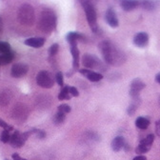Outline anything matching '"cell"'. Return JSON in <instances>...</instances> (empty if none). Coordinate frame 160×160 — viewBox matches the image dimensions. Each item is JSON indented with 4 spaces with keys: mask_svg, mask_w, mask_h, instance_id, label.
Returning <instances> with one entry per match:
<instances>
[{
    "mask_svg": "<svg viewBox=\"0 0 160 160\" xmlns=\"http://www.w3.org/2000/svg\"><path fill=\"white\" fill-rule=\"evenodd\" d=\"M32 134H33L32 130H30L23 133H21L19 131H15L11 136L10 144L13 148H21Z\"/></svg>",
    "mask_w": 160,
    "mask_h": 160,
    "instance_id": "8992f818",
    "label": "cell"
},
{
    "mask_svg": "<svg viewBox=\"0 0 160 160\" xmlns=\"http://www.w3.org/2000/svg\"><path fill=\"white\" fill-rule=\"evenodd\" d=\"M25 45L32 47L34 49L41 48L45 44V38L43 37H32V38H28L25 40Z\"/></svg>",
    "mask_w": 160,
    "mask_h": 160,
    "instance_id": "9a60e30c",
    "label": "cell"
},
{
    "mask_svg": "<svg viewBox=\"0 0 160 160\" xmlns=\"http://www.w3.org/2000/svg\"><path fill=\"white\" fill-rule=\"evenodd\" d=\"M82 65L88 70H96L101 72H107V67L96 55L91 53H85L82 57Z\"/></svg>",
    "mask_w": 160,
    "mask_h": 160,
    "instance_id": "5b68a950",
    "label": "cell"
},
{
    "mask_svg": "<svg viewBox=\"0 0 160 160\" xmlns=\"http://www.w3.org/2000/svg\"><path fill=\"white\" fill-rule=\"evenodd\" d=\"M155 133L157 136L160 137V119L155 122Z\"/></svg>",
    "mask_w": 160,
    "mask_h": 160,
    "instance_id": "d590c367",
    "label": "cell"
},
{
    "mask_svg": "<svg viewBox=\"0 0 160 160\" xmlns=\"http://www.w3.org/2000/svg\"><path fill=\"white\" fill-rule=\"evenodd\" d=\"M155 81L160 85V72H158V73L155 75Z\"/></svg>",
    "mask_w": 160,
    "mask_h": 160,
    "instance_id": "f35d334b",
    "label": "cell"
},
{
    "mask_svg": "<svg viewBox=\"0 0 160 160\" xmlns=\"http://www.w3.org/2000/svg\"><path fill=\"white\" fill-rule=\"evenodd\" d=\"M0 127H2L4 130H6V131H8V132L13 131V127L8 125V123H6V122L4 121V120H2V119H0Z\"/></svg>",
    "mask_w": 160,
    "mask_h": 160,
    "instance_id": "836d02e7",
    "label": "cell"
},
{
    "mask_svg": "<svg viewBox=\"0 0 160 160\" xmlns=\"http://www.w3.org/2000/svg\"><path fill=\"white\" fill-rule=\"evenodd\" d=\"M70 94L72 96L77 97V96H79V92H78V90L75 87H70Z\"/></svg>",
    "mask_w": 160,
    "mask_h": 160,
    "instance_id": "e575fe53",
    "label": "cell"
},
{
    "mask_svg": "<svg viewBox=\"0 0 160 160\" xmlns=\"http://www.w3.org/2000/svg\"><path fill=\"white\" fill-rule=\"evenodd\" d=\"M126 142H125V138L121 135H118V136H115L112 141V144H111V147H112V150L113 152H119L121 149L124 148Z\"/></svg>",
    "mask_w": 160,
    "mask_h": 160,
    "instance_id": "2e32d148",
    "label": "cell"
},
{
    "mask_svg": "<svg viewBox=\"0 0 160 160\" xmlns=\"http://www.w3.org/2000/svg\"><path fill=\"white\" fill-rule=\"evenodd\" d=\"M80 4L82 5L85 14H86V18L88 24L92 30V32L94 33H98L99 32V27L97 25V13H96V10L93 6V4L91 1H80Z\"/></svg>",
    "mask_w": 160,
    "mask_h": 160,
    "instance_id": "277c9868",
    "label": "cell"
},
{
    "mask_svg": "<svg viewBox=\"0 0 160 160\" xmlns=\"http://www.w3.org/2000/svg\"><path fill=\"white\" fill-rule=\"evenodd\" d=\"M98 50L101 52L104 61L111 66L120 67L127 60V56L123 51L120 50L111 40H103L98 44Z\"/></svg>",
    "mask_w": 160,
    "mask_h": 160,
    "instance_id": "6da1fadb",
    "label": "cell"
},
{
    "mask_svg": "<svg viewBox=\"0 0 160 160\" xmlns=\"http://www.w3.org/2000/svg\"><path fill=\"white\" fill-rule=\"evenodd\" d=\"M14 58V52H7L5 54L0 55V66H4L7 64H10Z\"/></svg>",
    "mask_w": 160,
    "mask_h": 160,
    "instance_id": "7402d4cb",
    "label": "cell"
},
{
    "mask_svg": "<svg viewBox=\"0 0 160 160\" xmlns=\"http://www.w3.org/2000/svg\"><path fill=\"white\" fill-rule=\"evenodd\" d=\"M58 50H59V45L57 43L52 44L50 47V49H49V55H50V57L55 56L57 54V52H58Z\"/></svg>",
    "mask_w": 160,
    "mask_h": 160,
    "instance_id": "f546056e",
    "label": "cell"
},
{
    "mask_svg": "<svg viewBox=\"0 0 160 160\" xmlns=\"http://www.w3.org/2000/svg\"><path fill=\"white\" fill-rule=\"evenodd\" d=\"M11 134H10V132L4 130L1 133V136H0V140L3 142V143H8L10 142V140H11Z\"/></svg>",
    "mask_w": 160,
    "mask_h": 160,
    "instance_id": "f1b7e54d",
    "label": "cell"
},
{
    "mask_svg": "<svg viewBox=\"0 0 160 160\" xmlns=\"http://www.w3.org/2000/svg\"><path fill=\"white\" fill-rule=\"evenodd\" d=\"M139 6V2L135 0H123L120 2V7L125 12H132Z\"/></svg>",
    "mask_w": 160,
    "mask_h": 160,
    "instance_id": "e0dca14e",
    "label": "cell"
},
{
    "mask_svg": "<svg viewBox=\"0 0 160 160\" xmlns=\"http://www.w3.org/2000/svg\"><path fill=\"white\" fill-rule=\"evenodd\" d=\"M139 6L141 7L145 11H154L160 6L159 1H151V0H146V1H141L139 2Z\"/></svg>",
    "mask_w": 160,
    "mask_h": 160,
    "instance_id": "ac0fdd59",
    "label": "cell"
},
{
    "mask_svg": "<svg viewBox=\"0 0 160 160\" xmlns=\"http://www.w3.org/2000/svg\"><path fill=\"white\" fill-rule=\"evenodd\" d=\"M79 72L82 75H84L85 77H87V79L92 82H98L100 80L103 79V75L98 72L91 71L88 69H81V70H79Z\"/></svg>",
    "mask_w": 160,
    "mask_h": 160,
    "instance_id": "8fae6325",
    "label": "cell"
},
{
    "mask_svg": "<svg viewBox=\"0 0 160 160\" xmlns=\"http://www.w3.org/2000/svg\"><path fill=\"white\" fill-rule=\"evenodd\" d=\"M5 160H8V159H5Z\"/></svg>",
    "mask_w": 160,
    "mask_h": 160,
    "instance_id": "ee69618b",
    "label": "cell"
},
{
    "mask_svg": "<svg viewBox=\"0 0 160 160\" xmlns=\"http://www.w3.org/2000/svg\"><path fill=\"white\" fill-rule=\"evenodd\" d=\"M135 126L139 130H146L150 126V120L146 117L139 116L135 120Z\"/></svg>",
    "mask_w": 160,
    "mask_h": 160,
    "instance_id": "44dd1931",
    "label": "cell"
},
{
    "mask_svg": "<svg viewBox=\"0 0 160 160\" xmlns=\"http://www.w3.org/2000/svg\"><path fill=\"white\" fill-rule=\"evenodd\" d=\"M145 87H146V84L141 79L134 78L131 82V88H130V92H129V94L132 97V99L140 97V92H141Z\"/></svg>",
    "mask_w": 160,
    "mask_h": 160,
    "instance_id": "ba28073f",
    "label": "cell"
},
{
    "mask_svg": "<svg viewBox=\"0 0 160 160\" xmlns=\"http://www.w3.org/2000/svg\"><path fill=\"white\" fill-rule=\"evenodd\" d=\"M2 30H3V21H2V18L0 17V34L2 33Z\"/></svg>",
    "mask_w": 160,
    "mask_h": 160,
    "instance_id": "ab89813d",
    "label": "cell"
},
{
    "mask_svg": "<svg viewBox=\"0 0 160 160\" xmlns=\"http://www.w3.org/2000/svg\"><path fill=\"white\" fill-rule=\"evenodd\" d=\"M13 118L15 120H20V121H22V120H25L28 116V109L26 108L25 105L23 104H18L14 107L13 109Z\"/></svg>",
    "mask_w": 160,
    "mask_h": 160,
    "instance_id": "7c38bea8",
    "label": "cell"
},
{
    "mask_svg": "<svg viewBox=\"0 0 160 160\" xmlns=\"http://www.w3.org/2000/svg\"><path fill=\"white\" fill-rule=\"evenodd\" d=\"M12 159H13V160H22V158L19 156V154H18V153H12Z\"/></svg>",
    "mask_w": 160,
    "mask_h": 160,
    "instance_id": "74e56055",
    "label": "cell"
},
{
    "mask_svg": "<svg viewBox=\"0 0 160 160\" xmlns=\"http://www.w3.org/2000/svg\"><path fill=\"white\" fill-rule=\"evenodd\" d=\"M10 100H11V95L9 92H0V106H2V107L8 106L10 103Z\"/></svg>",
    "mask_w": 160,
    "mask_h": 160,
    "instance_id": "d4e9b609",
    "label": "cell"
},
{
    "mask_svg": "<svg viewBox=\"0 0 160 160\" xmlns=\"http://www.w3.org/2000/svg\"><path fill=\"white\" fill-rule=\"evenodd\" d=\"M140 103H141V97H137V98H133L132 99V103L129 105L128 109H127V113L130 116L134 115V113L136 112Z\"/></svg>",
    "mask_w": 160,
    "mask_h": 160,
    "instance_id": "ffe728a7",
    "label": "cell"
},
{
    "mask_svg": "<svg viewBox=\"0 0 160 160\" xmlns=\"http://www.w3.org/2000/svg\"><path fill=\"white\" fill-rule=\"evenodd\" d=\"M152 147H149V146H146L144 144H141V143H139V145L136 147L135 149V152L138 153L139 155H143V153H146L148 152L150 150H151Z\"/></svg>",
    "mask_w": 160,
    "mask_h": 160,
    "instance_id": "484cf974",
    "label": "cell"
},
{
    "mask_svg": "<svg viewBox=\"0 0 160 160\" xmlns=\"http://www.w3.org/2000/svg\"><path fill=\"white\" fill-rule=\"evenodd\" d=\"M57 25V17L53 11L50 9L44 10L39 17L38 21V29L42 32L51 33L53 32Z\"/></svg>",
    "mask_w": 160,
    "mask_h": 160,
    "instance_id": "7a4b0ae2",
    "label": "cell"
},
{
    "mask_svg": "<svg viewBox=\"0 0 160 160\" xmlns=\"http://www.w3.org/2000/svg\"><path fill=\"white\" fill-rule=\"evenodd\" d=\"M66 119V114L63 113V112H57L54 115H53V118H52V121H53V124L56 125V126H59V125H62L65 121Z\"/></svg>",
    "mask_w": 160,
    "mask_h": 160,
    "instance_id": "603a6c76",
    "label": "cell"
},
{
    "mask_svg": "<svg viewBox=\"0 0 160 160\" xmlns=\"http://www.w3.org/2000/svg\"><path fill=\"white\" fill-rule=\"evenodd\" d=\"M32 132L33 134L39 138V139H44L46 137V132L43 130H39V129H32Z\"/></svg>",
    "mask_w": 160,
    "mask_h": 160,
    "instance_id": "1f68e13d",
    "label": "cell"
},
{
    "mask_svg": "<svg viewBox=\"0 0 160 160\" xmlns=\"http://www.w3.org/2000/svg\"><path fill=\"white\" fill-rule=\"evenodd\" d=\"M18 22L24 26H32L35 21L34 9L30 4H23L20 6L17 12Z\"/></svg>",
    "mask_w": 160,
    "mask_h": 160,
    "instance_id": "3957f363",
    "label": "cell"
},
{
    "mask_svg": "<svg viewBox=\"0 0 160 160\" xmlns=\"http://www.w3.org/2000/svg\"><path fill=\"white\" fill-rule=\"evenodd\" d=\"M22 160H27V159H25V158H22Z\"/></svg>",
    "mask_w": 160,
    "mask_h": 160,
    "instance_id": "7bdbcfd3",
    "label": "cell"
},
{
    "mask_svg": "<svg viewBox=\"0 0 160 160\" xmlns=\"http://www.w3.org/2000/svg\"><path fill=\"white\" fill-rule=\"evenodd\" d=\"M66 39L69 42V44H72V43H77L78 41H83L85 39V36L79 32H70L67 34Z\"/></svg>",
    "mask_w": 160,
    "mask_h": 160,
    "instance_id": "d6986e66",
    "label": "cell"
},
{
    "mask_svg": "<svg viewBox=\"0 0 160 160\" xmlns=\"http://www.w3.org/2000/svg\"><path fill=\"white\" fill-rule=\"evenodd\" d=\"M36 83L41 88L51 89L54 84V80L51 72L48 71H41L36 75Z\"/></svg>",
    "mask_w": 160,
    "mask_h": 160,
    "instance_id": "52a82bcc",
    "label": "cell"
},
{
    "mask_svg": "<svg viewBox=\"0 0 160 160\" xmlns=\"http://www.w3.org/2000/svg\"><path fill=\"white\" fill-rule=\"evenodd\" d=\"M153 141H154V135L152 134V133H150V134H148L145 138H143V139L141 140V141H140V143H141V144H144V145H146V146H149V147H152Z\"/></svg>",
    "mask_w": 160,
    "mask_h": 160,
    "instance_id": "4316f807",
    "label": "cell"
},
{
    "mask_svg": "<svg viewBox=\"0 0 160 160\" xmlns=\"http://www.w3.org/2000/svg\"><path fill=\"white\" fill-rule=\"evenodd\" d=\"M71 111H72V108L69 105H67V104H61V105L58 107V112H63L65 114L71 112Z\"/></svg>",
    "mask_w": 160,
    "mask_h": 160,
    "instance_id": "d6a6232c",
    "label": "cell"
},
{
    "mask_svg": "<svg viewBox=\"0 0 160 160\" xmlns=\"http://www.w3.org/2000/svg\"><path fill=\"white\" fill-rule=\"evenodd\" d=\"M72 95L70 94V87L69 86H64L63 89L60 91L58 94V100H70Z\"/></svg>",
    "mask_w": 160,
    "mask_h": 160,
    "instance_id": "cb8c5ba5",
    "label": "cell"
},
{
    "mask_svg": "<svg viewBox=\"0 0 160 160\" xmlns=\"http://www.w3.org/2000/svg\"><path fill=\"white\" fill-rule=\"evenodd\" d=\"M105 20L108 23V25L112 28H117L119 26V21L116 16V13L113 11V9H112V8H109L107 10V12L105 13Z\"/></svg>",
    "mask_w": 160,
    "mask_h": 160,
    "instance_id": "4fadbf2b",
    "label": "cell"
},
{
    "mask_svg": "<svg viewBox=\"0 0 160 160\" xmlns=\"http://www.w3.org/2000/svg\"><path fill=\"white\" fill-rule=\"evenodd\" d=\"M158 102H159V106H160V96H159V99H158Z\"/></svg>",
    "mask_w": 160,
    "mask_h": 160,
    "instance_id": "b9f144b4",
    "label": "cell"
},
{
    "mask_svg": "<svg viewBox=\"0 0 160 160\" xmlns=\"http://www.w3.org/2000/svg\"><path fill=\"white\" fill-rule=\"evenodd\" d=\"M29 71L28 65L25 63H15L12 65L11 70V75L14 78H20L24 76Z\"/></svg>",
    "mask_w": 160,
    "mask_h": 160,
    "instance_id": "9c48e42d",
    "label": "cell"
},
{
    "mask_svg": "<svg viewBox=\"0 0 160 160\" xmlns=\"http://www.w3.org/2000/svg\"><path fill=\"white\" fill-rule=\"evenodd\" d=\"M11 52V45L8 42L0 41V55Z\"/></svg>",
    "mask_w": 160,
    "mask_h": 160,
    "instance_id": "83f0119b",
    "label": "cell"
},
{
    "mask_svg": "<svg viewBox=\"0 0 160 160\" xmlns=\"http://www.w3.org/2000/svg\"><path fill=\"white\" fill-rule=\"evenodd\" d=\"M149 34L145 32H137L133 37V44L137 48H145L149 44Z\"/></svg>",
    "mask_w": 160,
    "mask_h": 160,
    "instance_id": "30bf717a",
    "label": "cell"
},
{
    "mask_svg": "<svg viewBox=\"0 0 160 160\" xmlns=\"http://www.w3.org/2000/svg\"><path fill=\"white\" fill-rule=\"evenodd\" d=\"M126 152H129V151H131V146L129 145V144H125V146H124V148H123Z\"/></svg>",
    "mask_w": 160,
    "mask_h": 160,
    "instance_id": "60d3db41",
    "label": "cell"
},
{
    "mask_svg": "<svg viewBox=\"0 0 160 160\" xmlns=\"http://www.w3.org/2000/svg\"><path fill=\"white\" fill-rule=\"evenodd\" d=\"M55 81L56 83L59 85L63 87L64 86V77H63V73L61 72H57L56 74H55Z\"/></svg>",
    "mask_w": 160,
    "mask_h": 160,
    "instance_id": "4dcf8cb0",
    "label": "cell"
},
{
    "mask_svg": "<svg viewBox=\"0 0 160 160\" xmlns=\"http://www.w3.org/2000/svg\"><path fill=\"white\" fill-rule=\"evenodd\" d=\"M132 160H147V157L145 155H137Z\"/></svg>",
    "mask_w": 160,
    "mask_h": 160,
    "instance_id": "8d00e7d4",
    "label": "cell"
},
{
    "mask_svg": "<svg viewBox=\"0 0 160 160\" xmlns=\"http://www.w3.org/2000/svg\"><path fill=\"white\" fill-rule=\"evenodd\" d=\"M70 49L72 56V71H77L79 70V57H80V52L77 47V43H72L70 44Z\"/></svg>",
    "mask_w": 160,
    "mask_h": 160,
    "instance_id": "5bb4252c",
    "label": "cell"
}]
</instances>
